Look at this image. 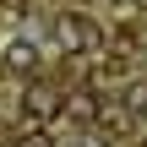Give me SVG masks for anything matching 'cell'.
Returning a JSON list of instances; mask_svg holds the SVG:
<instances>
[{"label": "cell", "instance_id": "obj_1", "mask_svg": "<svg viewBox=\"0 0 147 147\" xmlns=\"http://www.w3.org/2000/svg\"><path fill=\"white\" fill-rule=\"evenodd\" d=\"M60 44H65L71 55L93 49V27H87V16H60Z\"/></svg>", "mask_w": 147, "mask_h": 147}, {"label": "cell", "instance_id": "obj_2", "mask_svg": "<svg viewBox=\"0 0 147 147\" xmlns=\"http://www.w3.org/2000/svg\"><path fill=\"white\" fill-rule=\"evenodd\" d=\"M5 65L11 71H33V44H11L5 49Z\"/></svg>", "mask_w": 147, "mask_h": 147}, {"label": "cell", "instance_id": "obj_3", "mask_svg": "<svg viewBox=\"0 0 147 147\" xmlns=\"http://www.w3.org/2000/svg\"><path fill=\"white\" fill-rule=\"evenodd\" d=\"M22 147H55V142H49V131H27V136H22Z\"/></svg>", "mask_w": 147, "mask_h": 147}, {"label": "cell", "instance_id": "obj_4", "mask_svg": "<svg viewBox=\"0 0 147 147\" xmlns=\"http://www.w3.org/2000/svg\"><path fill=\"white\" fill-rule=\"evenodd\" d=\"M5 5H27V0H5Z\"/></svg>", "mask_w": 147, "mask_h": 147}, {"label": "cell", "instance_id": "obj_5", "mask_svg": "<svg viewBox=\"0 0 147 147\" xmlns=\"http://www.w3.org/2000/svg\"><path fill=\"white\" fill-rule=\"evenodd\" d=\"M142 147H147V142H142Z\"/></svg>", "mask_w": 147, "mask_h": 147}]
</instances>
